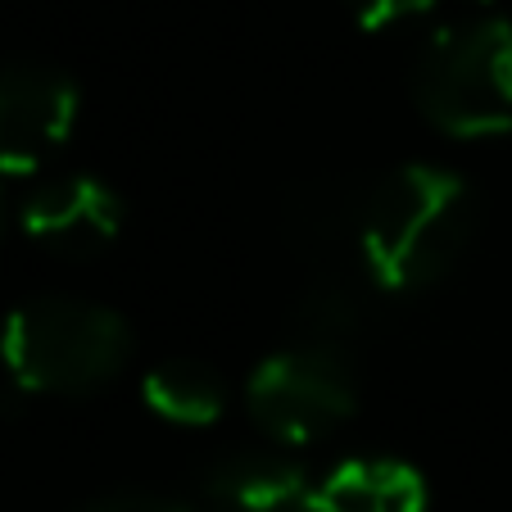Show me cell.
I'll list each match as a JSON object with an SVG mask.
<instances>
[{
  "label": "cell",
  "mask_w": 512,
  "mask_h": 512,
  "mask_svg": "<svg viewBox=\"0 0 512 512\" xmlns=\"http://www.w3.org/2000/svg\"><path fill=\"white\" fill-rule=\"evenodd\" d=\"M132 358L123 313L78 295H32L0 327V363L19 395H91Z\"/></svg>",
  "instance_id": "obj_2"
},
{
  "label": "cell",
  "mask_w": 512,
  "mask_h": 512,
  "mask_svg": "<svg viewBox=\"0 0 512 512\" xmlns=\"http://www.w3.org/2000/svg\"><path fill=\"white\" fill-rule=\"evenodd\" d=\"M19 227L59 259H91L123 232V200L91 173L50 177L19 204Z\"/></svg>",
  "instance_id": "obj_6"
},
{
  "label": "cell",
  "mask_w": 512,
  "mask_h": 512,
  "mask_svg": "<svg viewBox=\"0 0 512 512\" xmlns=\"http://www.w3.org/2000/svg\"><path fill=\"white\" fill-rule=\"evenodd\" d=\"M345 5L363 32H386V28H395V23L435 10V0H345Z\"/></svg>",
  "instance_id": "obj_12"
},
{
  "label": "cell",
  "mask_w": 512,
  "mask_h": 512,
  "mask_svg": "<svg viewBox=\"0 0 512 512\" xmlns=\"http://www.w3.org/2000/svg\"><path fill=\"white\" fill-rule=\"evenodd\" d=\"M87 512H191V508H182V503L164 499V494L118 490V494H105V499H96Z\"/></svg>",
  "instance_id": "obj_13"
},
{
  "label": "cell",
  "mask_w": 512,
  "mask_h": 512,
  "mask_svg": "<svg viewBox=\"0 0 512 512\" xmlns=\"http://www.w3.org/2000/svg\"><path fill=\"white\" fill-rule=\"evenodd\" d=\"M245 408L281 445H313L336 426H345L358 408L354 358L309 349L290 340L268 354L245 381Z\"/></svg>",
  "instance_id": "obj_4"
},
{
  "label": "cell",
  "mask_w": 512,
  "mask_h": 512,
  "mask_svg": "<svg viewBox=\"0 0 512 512\" xmlns=\"http://www.w3.org/2000/svg\"><path fill=\"white\" fill-rule=\"evenodd\" d=\"M377 295L381 290H377V281L363 272V263L313 272L309 286H304L300 300H295V309H290L295 345L354 358L358 340L368 336V327L377 322Z\"/></svg>",
  "instance_id": "obj_7"
},
{
  "label": "cell",
  "mask_w": 512,
  "mask_h": 512,
  "mask_svg": "<svg viewBox=\"0 0 512 512\" xmlns=\"http://www.w3.org/2000/svg\"><path fill=\"white\" fill-rule=\"evenodd\" d=\"M476 232L467 177L440 164H404L368 186L363 200V272L381 295H413L449 277Z\"/></svg>",
  "instance_id": "obj_1"
},
{
  "label": "cell",
  "mask_w": 512,
  "mask_h": 512,
  "mask_svg": "<svg viewBox=\"0 0 512 512\" xmlns=\"http://www.w3.org/2000/svg\"><path fill=\"white\" fill-rule=\"evenodd\" d=\"M200 499L204 512H318V485L290 458L236 449L204 467Z\"/></svg>",
  "instance_id": "obj_8"
},
{
  "label": "cell",
  "mask_w": 512,
  "mask_h": 512,
  "mask_svg": "<svg viewBox=\"0 0 512 512\" xmlns=\"http://www.w3.org/2000/svg\"><path fill=\"white\" fill-rule=\"evenodd\" d=\"M363 200L368 191H358L336 177H318L290 191L286 200V236L304 259L322 268H354L358 245H363Z\"/></svg>",
  "instance_id": "obj_9"
},
{
  "label": "cell",
  "mask_w": 512,
  "mask_h": 512,
  "mask_svg": "<svg viewBox=\"0 0 512 512\" xmlns=\"http://www.w3.org/2000/svg\"><path fill=\"white\" fill-rule=\"evenodd\" d=\"M78 82L50 64H0V177H28L78 127Z\"/></svg>",
  "instance_id": "obj_5"
},
{
  "label": "cell",
  "mask_w": 512,
  "mask_h": 512,
  "mask_svg": "<svg viewBox=\"0 0 512 512\" xmlns=\"http://www.w3.org/2000/svg\"><path fill=\"white\" fill-rule=\"evenodd\" d=\"M19 218L10 204V186H5V177H0V241H5V232H10V223Z\"/></svg>",
  "instance_id": "obj_14"
},
{
  "label": "cell",
  "mask_w": 512,
  "mask_h": 512,
  "mask_svg": "<svg viewBox=\"0 0 512 512\" xmlns=\"http://www.w3.org/2000/svg\"><path fill=\"white\" fill-rule=\"evenodd\" d=\"M413 100L449 136H499L512 127V23L472 19L431 32L413 64Z\"/></svg>",
  "instance_id": "obj_3"
},
{
  "label": "cell",
  "mask_w": 512,
  "mask_h": 512,
  "mask_svg": "<svg viewBox=\"0 0 512 512\" xmlns=\"http://www.w3.org/2000/svg\"><path fill=\"white\" fill-rule=\"evenodd\" d=\"M141 399L173 426H209L227 408V381L200 358H164L145 372Z\"/></svg>",
  "instance_id": "obj_11"
},
{
  "label": "cell",
  "mask_w": 512,
  "mask_h": 512,
  "mask_svg": "<svg viewBox=\"0 0 512 512\" xmlns=\"http://www.w3.org/2000/svg\"><path fill=\"white\" fill-rule=\"evenodd\" d=\"M481 5H490V0H481Z\"/></svg>",
  "instance_id": "obj_15"
},
{
  "label": "cell",
  "mask_w": 512,
  "mask_h": 512,
  "mask_svg": "<svg viewBox=\"0 0 512 512\" xmlns=\"http://www.w3.org/2000/svg\"><path fill=\"white\" fill-rule=\"evenodd\" d=\"M318 512H426V481L413 463L386 454L345 458L318 481Z\"/></svg>",
  "instance_id": "obj_10"
}]
</instances>
